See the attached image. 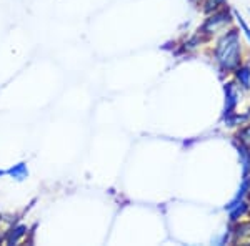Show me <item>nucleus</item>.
I'll return each mask as SVG.
<instances>
[{
  "label": "nucleus",
  "instance_id": "nucleus-1",
  "mask_svg": "<svg viewBox=\"0 0 250 246\" xmlns=\"http://www.w3.org/2000/svg\"><path fill=\"white\" fill-rule=\"evenodd\" d=\"M217 58L225 68H232L239 62V40H237L235 32L220 40L217 47Z\"/></svg>",
  "mask_w": 250,
  "mask_h": 246
},
{
  "label": "nucleus",
  "instance_id": "nucleus-2",
  "mask_svg": "<svg viewBox=\"0 0 250 246\" xmlns=\"http://www.w3.org/2000/svg\"><path fill=\"white\" fill-rule=\"evenodd\" d=\"M227 22H229V14H219V15H215V17H212L210 20H208L207 25H205V29L215 30L217 27L224 25V23H227Z\"/></svg>",
  "mask_w": 250,
  "mask_h": 246
},
{
  "label": "nucleus",
  "instance_id": "nucleus-3",
  "mask_svg": "<svg viewBox=\"0 0 250 246\" xmlns=\"http://www.w3.org/2000/svg\"><path fill=\"white\" fill-rule=\"evenodd\" d=\"M235 235L239 241H245V236L249 235V241H250V225H240V227L237 228Z\"/></svg>",
  "mask_w": 250,
  "mask_h": 246
},
{
  "label": "nucleus",
  "instance_id": "nucleus-4",
  "mask_svg": "<svg viewBox=\"0 0 250 246\" xmlns=\"http://www.w3.org/2000/svg\"><path fill=\"white\" fill-rule=\"evenodd\" d=\"M12 176H14V178H23V176L27 175V168H25V165L23 163H20V165H17V167L15 168H12V170L9 171Z\"/></svg>",
  "mask_w": 250,
  "mask_h": 246
},
{
  "label": "nucleus",
  "instance_id": "nucleus-5",
  "mask_svg": "<svg viewBox=\"0 0 250 246\" xmlns=\"http://www.w3.org/2000/svg\"><path fill=\"white\" fill-rule=\"evenodd\" d=\"M23 235H25V228H23V227H17L15 229H12V233L9 236V243H17L19 238L23 236Z\"/></svg>",
  "mask_w": 250,
  "mask_h": 246
},
{
  "label": "nucleus",
  "instance_id": "nucleus-6",
  "mask_svg": "<svg viewBox=\"0 0 250 246\" xmlns=\"http://www.w3.org/2000/svg\"><path fill=\"white\" fill-rule=\"evenodd\" d=\"M249 76H250L249 68H244V70H239V78L244 80V85H245V87H249Z\"/></svg>",
  "mask_w": 250,
  "mask_h": 246
},
{
  "label": "nucleus",
  "instance_id": "nucleus-7",
  "mask_svg": "<svg viewBox=\"0 0 250 246\" xmlns=\"http://www.w3.org/2000/svg\"><path fill=\"white\" fill-rule=\"evenodd\" d=\"M222 2H224V0H208L205 9H207V12H210L213 9H217V7H219V3H222Z\"/></svg>",
  "mask_w": 250,
  "mask_h": 246
},
{
  "label": "nucleus",
  "instance_id": "nucleus-8",
  "mask_svg": "<svg viewBox=\"0 0 250 246\" xmlns=\"http://www.w3.org/2000/svg\"><path fill=\"white\" fill-rule=\"evenodd\" d=\"M239 136H240V140H242L244 143H250V127H249V128H245V130L242 132Z\"/></svg>",
  "mask_w": 250,
  "mask_h": 246
},
{
  "label": "nucleus",
  "instance_id": "nucleus-9",
  "mask_svg": "<svg viewBox=\"0 0 250 246\" xmlns=\"http://www.w3.org/2000/svg\"><path fill=\"white\" fill-rule=\"evenodd\" d=\"M240 25H242V29H244V32H245V35H247L249 40H250V30H249V27L245 25V22H244V20H240Z\"/></svg>",
  "mask_w": 250,
  "mask_h": 246
}]
</instances>
